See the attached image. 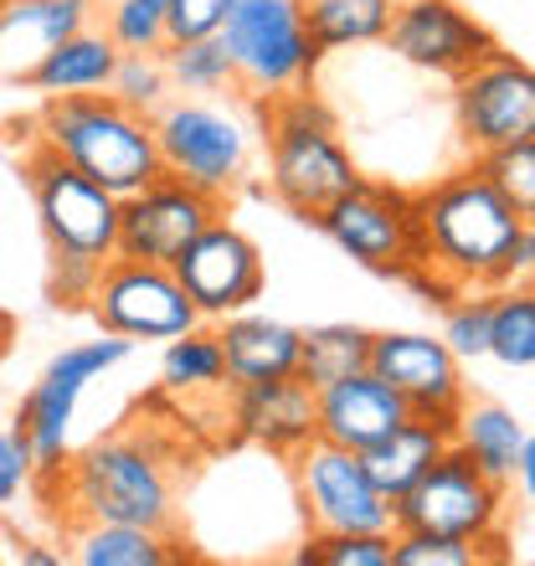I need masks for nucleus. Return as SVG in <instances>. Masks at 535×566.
<instances>
[{"label":"nucleus","mask_w":535,"mask_h":566,"mask_svg":"<svg viewBox=\"0 0 535 566\" xmlns=\"http://www.w3.org/2000/svg\"><path fill=\"white\" fill-rule=\"evenodd\" d=\"M474 165H479V176L490 180L510 207L531 217L535 211V139H515V145L484 149V155H474Z\"/></svg>","instance_id":"nucleus-32"},{"label":"nucleus","mask_w":535,"mask_h":566,"mask_svg":"<svg viewBox=\"0 0 535 566\" xmlns=\"http://www.w3.org/2000/svg\"><path fill=\"white\" fill-rule=\"evenodd\" d=\"M510 479H521V494H525V500H535V438H525V443H521Z\"/></svg>","instance_id":"nucleus-40"},{"label":"nucleus","mask_w":535,"mask_h":566,"mask_svg":"<svg viewBox=\"0 0 535 566\" xmlns=\"http://www.w3.org/2000/svg\"><path fill=\"white\" fill-rule=\"evenodd\" d=\"M160 62H165V77H170V93H180V98H217V93L238 88V73H232L222 36L165 42Z\"/></svg>","instance_id":"nucleus-28"},{"label":"nucleus","mask_w":535,"mask_h":566,"mask_svg":"<svg viewBox=\"0 0 535 566\" xmlns=\"http://www.w3.org/2000/svg\"><path fill=\"white\" fill-rule=\"evenodd\" d=\"M217 345L227 360V387H248V381H273V376L298 371V329L273 319V314L238 310L217 319Z\"/></svg>","instance_id":"nucleus-21"},{"label":"nucleus","mask_w":535,"mask_h":566,"mask_svg":"<svg viewBox=\"0 0 535 566\" xmlns=\"http://www.w3.org/2000/svg\"><path fill=\"white\" fill-rule=\"evenodd\" d=\"M36 145H46L57 160L98 180L104 191L134 196L149 186L160 170V149H155V124L149 114H134L108 93H73V98H42L36 114Z\"/></svg>","instance_id":"nucleus-3"},{"label":"nucleus","mask_w":535,"mask_h":566,"mask_svg":"<svg viewBox=\"0 0 535 566\" xmlns=\"http://www.w3.org/2000/svg\"><path fill=\"white\" fill-rule=\"evenodd\" d=\"M170 273L180 279L186 298L196 304L201 325H217L227 314L253 310L268 289V269H263V248H258L238 222H227V211L217 222H207L196 232L180 258L170 263Z\"/></svg>","instance_id":"nucleus-12"},{"label":"nucleus","mask_w":535,"mask_h":566,"mask_svg":"<svg viewBox=\"0 0 535 566\" xmlns=\"http://www.w3.org/2000/svg\"><path fill=\"white\" fill-rule=\"evenodd\" d=\"M21 176H27L36 222H42L46 253H77V258H93V263L114 258V242H119V196L104 191L83 170H73L67 160H57L36 139L27 145Z\"/></svg>","instance_id":"nucleus-8"},{"label":"nucleus","mask_w":535,"mask_h":566,"mask_svg":"<svg viewBox=\"0 0 535 566\" xmlns=\"http://www.w3.org/2000/svg\"><path fill=\"white\" fill-rule=\"evenodd\" d=\"M93 21L119 52H165L170 42V0H104Z\"/></svg>","instance_id":"nucleus-31"},{"label":"nucleus","mask_w":535,"mask_h":566,"mask_svg":"<svg viewBox=\"0 0 535 566\" xmlns=\"http://www.w3.org/2000/svg\"><path fill=\"white\" fill-rule=\"evenodd\" d=\"M298 505L310 521V536H340V531H391V500L371 484L360 453L314 438L294 453Z\"/></svg>","instance_id":"nucleus-13"},{"label":"nucleus","mask_w":535,"mask_h":566,"mask_svg":"<svg viewBox=\"0 0 535 566\" xmlns=\"http://www.w3.org/2000/svg\"><path fill=\"white\" fill-rule=\"evenodd\" d=\"M417 196V222H422V273L412 283L422 289H510L531 283L535 273V232L531 217L515 211L490 180L479 176V165H463L453 176L432 180Z\"/></svg>","instance_id":"nucleus-1"},{"label":"nucleus","mask_w":535,"mask_h":566,"mask_svg":"<svg viewBox=\"0 0 535 566\" xmlns=\"http://www.w3.org/2000/svg\"><path fill=\"white\" fill-rule=\"evenodd\" d=\"M304 27H310L319 52H350V46H376L391 27L397 0H298Z\"/></svg>","instance_id":"nucleus-26"},{"label":"nucleus","mask_w":535,"mask_h":566,"mask_svg":"<svg viewBox=\"0 0 535 566\" xmlns=\"http://www.w3.org/2000/svg\"><path fill=\"white\" fill-rule=\"evenodd\" d=\"M217 36L232 57L238 93L258 98V104L314 88V73L325 62V52L314 46L310 27H304L298 0H232Z\"/></svg>","instance_id":"nucleus-6"},{"label":"nucleus","mask_w":535,"mask_h":566,"mask_svg":"<svg viewBox=\"0 0 535 566\" xmlns=\"http://www.w3.org/2000/svg\"><path fill=\"white\" fill-rule=\"evenodd\" d=\"M129 350H134V340H124V335H98V340L67 345L62 356H52L42 381L27 391V402L15 407V428H21V438L31 443L36 474L62 469V459L73 453V422H77L83 391H88L98 376L114 371V366H124Z\"/></svg>","instance_id":"nucleus-10"},{"label":"nucleus","mask_w":535,"mask_h":566,"mask_svg":"<svg viewBox=\"0 0 535 566\" xmlns=\"http://www.w3.org/2000/svg\"><path fill=\"white\" fill-rule=\"evenodd\" d=\"M149 124H155V149H160L165 176L186 180V186L217 196V201H227L253 170L258 124L238 104L170 93L149 114Z\"/></svg>","instance_id":"nucleus-5"},{"label":"nucleus","mask_w":535,"mask_h":566,"mask_svg":"<svg viewBox=\"0 0 535 566\" xmlns=\"http://www.w3.org/2000/svg\"><path fill=\"white\" fill-rule=\"evenodd\" d=\"M98 0H0V77H27L73 31L93 27Z\"/></svg>","instance_id":"nucleus-20"},{"label":"nucleus","mask_w":535,"mask_h":566,"mask_svg":"<svg viewBox=\"0 0 535 566\" xmlns=\"http://www.w3.org/2000/svg\"><path fill=\"white\" fill-rule=\"evenodd\" d=\"M108 98H119L134 114H155L170 98V77H165L160 52H119L114 77H108Z\"/></svg>","instance_id":"nucleus-33"},{"label":"nucleus","mask_w":535,"mask_h":566,"mask_svg":"<svg viewBox=\"0 0 535 566\" xmlns=\"http://www.w3.org/2000/svg\"><path fill=\"white\" fill-rule=\"evenodd\" d=\"M314 418H319V438L325 443H340L350 453L371 448L376 438H387L401 418H412L407 402L381 381V376L366 366L356 376H340L329 387L314 391Z\"/></svg>","instance_id":"nucleus-19"},{"label":"nucleus","mask_w":535,"mask_h":566,"mask_svg":"<svg viewBox=\"0 0 535 566\" xmlns=\"http://www.w3.org/2000/svg\"><path fill=\"white\" fill-rule=\"evenodd\" d=\"M227 11H232V0H170V42L217 36Z\"/></svg>","instance_id":"nucleus-39"},{"label":"nucleus","mask_w":535,"mask_h":566,"mask_svg":"<svg viewBox=\"0 0 535 566\" xmlns=\"http://www.w3.org/2000/svg\"><path fill=\"white\" fill-rule=\"evenodd\" d=\"M98 269H104V263H93V258L52 253V269H46V294H52V304H62V310L88 304L93 283H98Z\"/></svg>","instance_id":"nucleus-37"},{"label":"nucleus","mask_w":535,"mask_h":566,"mask_svg":"<svg viewBox=\"0 0 535 566\" xmlns=\"http://www.w3.org/2000/svg\"><path fill=\"white\" fill-rule=\"evenodd\" d=\"M453 119L469 155L535 139V73L531 62L494 46L463 77H453Z\"/></svg>","instance_id":"nucleus-14"},{"label":"nucleus","mask_w":535,"mask_h":566,"mask_svg":"<svg viewBox=\"0 0 535 566\" xmlns=\"http://www.w3.org/2000/svg\"><path fill=\"white\" fill-rule=\"evenodd\" d=\"M531 438L521 412H510L505 402H463V412L453 418V448L474 463L479 474L510 484V469H515V453Z\"/></svg>","instance_id":"nucleus-25"},{"label":"nucleus","mask_w":535,"mask_h":566,"mask_svg":"<svg viewBox=\"0 0 535 566\" xmlns=\"http://www.w3.org/2000/svg\"><path fill=\"white\" fill-rule=\"evenodd\" d=\"M505 500L510 490L500 479L479 474L459 448H448L443 459H432V469L412 490H401L391 500V531H438V536L500 546L510 510Z\"/></svg>","instance_id":"nucleus-9"},{"label":"nucleus","mask_w":535,"mask_h":566,"mask_svg":"<svg viewBox=\"0 0 535 566\" xmlns=\"http://www.w3.org/2000/svg\"><path fill=\"white\" fill-rule=\"evenodd\" d=\"M258 135L268 145V191L304 222H314L335 196L360 180L340 129L329 119V108L310 88L263 98Z\"/></svg>","instance_id":"nucleus-4"},{"label":"nucleus","mask_w":535,"mask_h":566,"mask_svg":"<svg viewBox=\"0 0 535 566\" xmlns=\"http://www.w3.org/2000/svg\"><path fill=\"white\" fill-rule=\"evenodd\" d=\"M11 345H15V314L0 304V360L11 356Z\"/></svg>","instance_id":"nucleus-42"},{"label":"nucleus","mask_w":535,"mask_h":566,"mask_svg":"<svg viewBox=\"0 0 535 566\" xmlns=\"http://www.w3.org/2000/svg\"><path fill=\"white\" fill-rule=\"evenodd\" d=\"M490 356L500 360V366H510V371H531L535 366V294H531V283L494 289Z\"/></svg>","instance_id":"nucleus-30"},{"label":"nucleus","mask_w":535,"mask_h":566,"mask_svg":"<svg viewBox=\"0 0 535 566\" xmlns=\"http://www.w3.org/2000/svg\"><path fill=\"white\" fill-rule=\"evenodd\" d=\"M31 479H36V459H31V443L21 438V428L0 432V510H11L31 490Z\"/></svg>","instance_id":"nucleus-38"},{"label":"nucleus","mask_w":535,"mask_h":566,"mask_svg":"<svg viewBox=\"0 0 535 566\" xmlns=\"http://www.w3.org/2000/svg\"><path fill=\"white\" fill-rule=\"evenodd\" d=\"M371 360V329L360 325H314V329H298V371L314 391L340 381V376H356L366 371Z\"/></svg>","instance_id":"nucleus-27"},{"label":"nucleus","mask_w":535,"mask_h":566,"mask_svg":"<svg viewBox=\"0 0 535 566\" xmlns=\"http://www.w3.org/2000/svg\"><path fill=\"white\" fill-rule=\"evenodd\" d=\"M62 556L83 566H170L186 552H180L176 531H149V525L124 521H73Z\"/></svg>","instance_id":"nucleus-24"},{"label":"nucleus","mask_w":535,"mask_h":566,"mask_svg":"<svg viewBox=\"0 0 535 566\" xmlns=\"http://www.w3.org/2000/svg\"><path fill=\"white\" fill-rule=\"evenodd\" d=\"M88 310L104 335H124L134 345L176 340V335L201 325V314L186 298L170 263H134V258H108L98 269Z\"/></svg>","instance_id":"nucleus-11"},{"label":"nucleus","mask_w":535,"mask_h":566,"mask_svg":"<svg viewBox=\"0 0 535 566\" xmlns=\"http://www.w3.org/2000/svg\"><path fill=\"white\" fill-rule=\"evenodd\" d=\"M160 381L165 391H222L227 360H222V345H217V329L196 325L186 335H176V340H165Z\"/></svg>","instance_id":"nucleus-29"},{"label":"nucleus","mask_w":535,"mask_h":566,"mask_svg":"<svg viewBox=\"0 0 535 566\" xmlns=\"http://www.w3.org/2000/svg\"><path fill=\"white\" fill-rule=\"evenodd\" d=\"M57 500L73 521H124L149 531H176V453L149 428H124L114 438H98L83 453H67L62 469H52Z\"/></svg>","instance_id":"nucleus-2"},{"label":"nucleus","mask_w":535,"mask_h":566,"mask_svg":"<svg viewBox=\"0 0 535 566\" xmlns=\"http://www.w3.org/2000/svg\"><path fill=\"white\" fill-rule=\"evenodd\" d=\"M448 448H453V428L432 418H401L387 438H376L371 448H360V463H366V474L371 484L387 500H397L401 490H412L417 479L432 469V459H443Z\"/></svg>","instance_id":"nucleus-23"},{"label":"nucleus","mask_w":535,"mask_h":566,"mask_svg":"<svg viewBox=\"0 0 535 566\" xmlns=\"http://www.w3.org/2000/svg\"><path fill=\"white\" fill-rule=\"evenodd\" d=\"M114 62H119V46L108 42L98 21L73 36H62L52 52H46L36 67H31L21 83L42 98H73V93H108V77H114Z\"/></svg>","instance_id":"nucleus-22"},{"label":"nucleus","mask_w":535,"mask_h":566,"mask_svg":"<svg viewBox=\"0 0 535 566\" xmlns=\"http://www.w3.org/2000/svg\"><path fill=\"white\" fill-rule=\"evenodd\" d=\"M227 211V201L196 191L176 176H155L149 186H139L134 196L119 201V242L114 258H134V263H176L180 248L201 232L207 222H217Z\"/></svg>","instance_id":"nucleus-16"},{"label":"nucleus","mask_w":535,"mask_h":566,"mask_svg":"<svg viewBox=\"0 0 535 566\" xmlns=\"http://www.w3.org/2000/svg\"><path fill=\"white\" fill-rule=\"evenodd\" d=\"M314 227L325 232L345 258H356L360 269L387 273V279H412L422 273V222H417V196L387 186V180L360 176L350 191L329 201Z\"/></svg>","instance_id":"nucleus-7"},{"label":"nucleus","mask_w":535,"mask_h":566,"mask_svg":"<svg viewBox=\"0 0 535 566\" xmlns=\"http://www.w3.org/2000/svg\"><path fill=\"white\" fill-rule=\"evenodd\" d=\"M490 314H494V289H469V294H459L443 314V345L459 360L490 356Z\"/></svg>","instance_id":"nucleus-35"},{"label":"nucleus","mask_w":535,"mask_h":566,"mask_svg":"<svg viewBox=\"0 0 535 566\" xmlns=\"http://www.w3.org/2000/svg\"><path fill=\"white\" fill-rule=\"evenodd\" d=\"M232 422L248 443L294 459L304 443L319 438L314 418V387L304 376H273V381H248L232 387Z\"/></svg>","instance_id":"nucleus-18"},{"label":"nucleus","mask_w":535,"mask_h":566,"mask_svg":"<svg viewBox=\"0 0 535 566\" xmlns=\"http://www.w3.org/2000/svg\"><path fill=\"white\" fill-rule=\"evenodd\" d=\"M381 42L401 62H412V67L438 77H463L474 62H484L500 46L490 36V27L474 21L459 0H397Z\"/></svg>","instance_id":"nucleus-17"},{"label":"nucleus","mask_w":535,"mask_h":566,"mask_svg":"<svg viewBox=\"0 0 535 566\" xmlns=\"http://www.w3.org/2000/svg\"><path fill=\"white\" fill-rule=\"evenodd\" d=\"M15 562L21 566H62V552H46L42 541H15Z\"/></svg>","instance_id":"nucleus-41"},{"label":"nucleus","mask_w":535,"mask_h":566,"mask_svg":"<svg viewBox=\"0 0 535 566\" xmlns=\"http://www.w3.org/2000/svg\"><path fill=\"white\" fill-rule=\"evenodd\" d=\"M490 546L438 531H391V566H479Z\"/></svg>","instance_id":"nucleus-36"},{"label":"nucleus","mask_w":535,"mask_h":566,"mask_svg":"<svg viewBox=\"0 0 535 566\" xmlns=\"http://www.w3.org/2000/svg\"><path fill=\"white\" fill-rule=\"evenodd\" d=\"M304 566H391V531H340V536H310L294 552Z\"/></svg>","instance_id":"nucleus-34"},{"label":"nucleus","mask_w":535,"mask_h":566,"mask_svg":"<svg viewBox=\"0 0 535 566\" xmlns=\"http://www.w3.org/2000/svg\"><path fill=\"white\" fill-rule=\"evenodd\" d=\"M366 366L407 402L412 418H432L443 428H453V418L469 402L463 360L443 345V335H417V329L371 335V360Z\"/></svg>","instance_id":"nucleus-15"}]
</instances>
